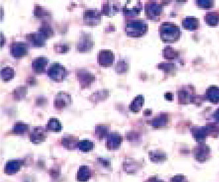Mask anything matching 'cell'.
<instances>
[{"instance_id": "cell-29", "label": "cell", "mask_w": 219, "mask_h": 182, "mask_svg": "<svg viewBox=\"0 0 219 182\" xmlns=\"http://www.w3.org/2000/svg\"><path fill=\"white\" fill-rule=\"evenodd\" d=\"M101 161H100V162H102V164H103V165H104V166H105L106 167H107L108 166H109L110 165V161L109 160H105V159H100Z\"/></svg>"}, {"instance_id": "cell-26", "label": "cell", "mask_w": 219, "mask_h": 182, "mask_svg": "<svg viewBox=\"0 0 219 182\" xmlns=\"http://www.w3.org/2000/svg\"><path fill=\"white\" fill-rule=\"evenodd\" d=\"M35 15L38 18H46L50 16V13L43 8L38 6L35 9Z\"/></svg>"}, {"instance_id": "cell-11", "label": "cell", "mask_w": 219, "mask_h": 182, "mask_svg": "<svg viewBox=\"0 0 219 182\" xmlns=\"http://www.w3.org/2000/svg\"><path fill=\"white\" fill-rule=\"evenodd\" d=\"M135 2L130 1L127 2L123 8V12L126 16H133L137 15L140 12L141 10V4L137 3H135Z\"/></svg>"}, {"instance_id": "cell-28", "label": "cell", "mask_w": 219, "mask_h": 182, "mask_svg": "<svg viewBox=\"0 0 219 182\" xmlns=\"http://www.w3.org/2000/svg\"><path fill=\"white\" fill-rule=\"evenodd\" d=\"M126 67L123 61H120L118 63V64L115 67V70L117 71V72H124L125 71L124 67Z\"/></svg>"}, {"instance_id": "cell-25", "label": "cell", "mask_w": 219, "mask_h": 182, "mask_svg": "<svg viewBox=\"0 0 219 182\" xmlns=\"http://www.w3.org/2000/svg\"><path fill=\"white\" fill-rule=\"evenodd\" d=\"M27 94V88L25 86H19L14 91L13 95L15 99L19 100L24 98Z\"/></svg>"}, {"instance_id": "cell-19", "label": "cell", "mask_w": 219, "mask_h": 182, "mask_svg": "<svg viewBox=\"0 0 219 182\" xmlns=\"http://www.w3.org/2000/svg\"><path fill=\"white\" fill-rule=\"evenodd\" d=\"M62 126L61 122L56 118H51L48 122L46 125V129L51 131L58 132L61 130Z\"/></svg>"}, {"instance_id": "cell-3", "label": "cell", "mask_w": 219, "mask_h": 182, "mask_svg": "<svg viewBox=\"0 0 219 182\" xmlns=\"http://www.w3.org/2000/svg\"><path fill=\"white\" fill-rule=\"evenodd\" d=\"M10 52L14 58L24 57L29 52V45L23 42H13L10 45Z\"/></svg>"}, {"instance_id": "cell-21", "label": "cell", "mask_w": 219, "mask_h": 182, "mask_svg": "<svg viewBox=\"0 0 219 182\" xmlns=\"http://www.w3.org/2000/svg\"><path fill=\"white\" fill-rule=\"evenodd\" d=\"M14 76L13 69L10 67H3L1 71V78L4 81L11 80Z\"/></svg>"}, {"instance_id": "cell-20", "label": "cell", "mask_w": 219, "mask_h": 182, "mask_svg": "<svg viewBox=\"0 0 219 182\" xmlns=\"http://www.w3.org/2000/svg\"><path fill=\"white\" fill-rule=\"evenodd\" d=\"M29 125L23 122H17L15 123L13 128V131L15 134L23 135L25 133H27L29 130Z\"/></svg>"}, {"instance_id": "cell-17", "label": "cell", "mask_w": 219, "mask_h": 182, "mask_svg": "<svg viewBox=\"0 0 219 182\" xmlns=\"http://www.w3.org/2000/svg\"><path fill=\"white\" fill-rule=\"evenodd\" d=\"M61 143L62 145L66 148L69 149H73L77 146L79 141L77 140V138H76L75 137L69 135L63 137L62 138Z\"/></svg>"}, {"instance_id": "cell-1", "label": "cell", "mask_w": 219, "mask_h": 182, "mask_svg": "<svg viewBox=\"0 0 219 182\" xmlns=\"http://www.w3.org/2000/svg\"><path fill=\"white\" fill-rule=\"evenodd\" d=\"M147 23L141 20H131L126 25L127 34L132 37H139L146 33Z\"/></svg>"}, {"instance_id": "cell-13", "label": "cell", "mask_w": 219, "mask_h": 182, "mask_svg": "<svg viewBox=\"0 0 219 182\" xmlns=\"http://www.w3.org/2000/svg\"><path fill=\"white\" fill-rule=\"evenodd\" d=\"M48 60L45 57H38L32 62V68L35 73H40L45 71Z\"/></svg>"}, {"instance_id": "cell-27", "label": "cell", "mask_w": 219, "mask_h": 182, "mask_svg": "<svg viewBox=\"0 0 219 182\" xmlns=\"http://www.w3.org/2000/svg\"><path fill=\"white\" fill-rule=\"evenodd\" d=\"M69 49V47L66 44H56L54 46V49L56 52L58 53H66Z\"/></svg>"}, {"instance_id": "cell-7", "label": "cell", "mask_w": 219, "mask_h": 182, "mask_svg": "<svg viewBox=\"0 0 219 182\" xmlns=\"http://www.w3.org/2000/svg\"><path fill=\"white\" fill-rule=\"evenodd\" d=\"M46 138V131L44 127H36L31 130L30 133V140L35 144H39Z\"/></svg>"}, {"instance_id": "cell-12", "label": "cell", "mask_w": 219, "mask_h": 182, "mask_svg": "<svg viewBox=\"0 0 219 182\" xmlns=\"http://www.w3.org/2000/svg\"><path fill=\"white\" fill-rule=\"evenodd\" d=\"M93 40L90 35L85 34L81 36L78 44H77V49L80 52H87L93 48Z\"/></svg>"}, {"instance_id": "cell-2", "label": "cell", "mask_w": 219, "mask_h": 182, "mask_svg": "<svg viewBox=\"0 0 219 182\" xmlns=\"http://www.w3.org/2000/svg\"><path fill=\"white\" fill-rule=\"evenodd\" d=\"M48 76L56 82H60L68 75L67 69L59 63H54L48 68Z\"/></svg>"}, {"instance_id": "cell-22", "label": "cell", "mask_w": 219, "mask_h": 182, "mask_svg": "<svg viewBox=\"0 0 219 182\" xmlns=\"http://www.w3.org/2000/svg\"><path fill=\"white\" fill-rule=\"evenodd\" d=\"M143 102V98L141 95L137 96L135 98L130 105V109L133 112H137L142 107Z\"/></svg>"}, {"instance_id": "cell-15", "label": "cell", "mask_w": 219, "mask_h": 182, "mask_svg": "<svg viewBox=\"0 0 219 182\" xmlns=\"http://www.w3.org/2000/svg\"><path fill=\"white\" fill-rule=\"evenodd\" d=\"M92 176V171L88 166H82L77 172V181L80 182H87Z\"/></svg>"}, {"instance_id": "cell-10", "label": "cell", "mask_w": 219, "mask_h": 182, "mask_svg": "<svg viewBox=\"0 0 219 182\" xmlns=\"http://www.w3.org/2000/svg\"><path fill=\"white\" fill-rule=\"evenodd\" d=\"M122 137L118 133H111L108 135L106 146L110 150H115L120 147L122 142Z\"/></svg>"}, {"instance_id": "cell-16", "label": "cell", "mask_w": 219, "mask_h": 182, "mask_svg": "<svg viewBox=\"0 0 219 182\" xmlns=\"http://www.w3.org/2000/svg\"><path fill=\"white\" fill-rule=\"evenodd\" d=\"M119 10L120 5H118V3L108 2L103 5L102 13L108 16H111L116 13L117 12L119 11Z\"/></svg>"}, {"instance_id": "cell-14", "label": "cell", "mask_w": 219, "mask_h": 182, "mask_svg": "<svg viewBox=\"0 0 219 182\" xmlns=\"http://www.w3.org/2000/svg\"><path fill=\"white\" fill-rule=\"evenodd\" d=\"M23 160H13L8 162L5 166V172L8 174L16 173L23 164Z\"/></svg>"}, {"instance_id": "cell-18", "label": "cell", "mask_w": 219, "mask_h": 182, "mask_svg": "<svg viewBox=\"0 0 219 182\" xmlns=\"http://www.w3.org/2000/svg\"><path fill=\"white\" fill-rule=\"evenodd\" d=\"M46 39H49L54 35V30L48 23H44L38 30Z\"/></svg>"}, {"instance_id": "cell-4", "label": "cell", "mask_w": 219, "mask_h": 182, "mask_svg": "<svg viewBox=\"0 0 219 182\" xmlns=\"http://www.w3.org/2000/svg\"><path fill=\"white\" fill-rule=\"evenodd\" d=\"M101 13L94 9H87L84 12L83 20L86 24L96 25L100 22Z\"/></svg>"}, {"instance_id": "cell-23", "label": "cell", "mask_w": 219, "mask_h": 182, "mask_svg": "<svg viewBox=\"0 0 219 182\" xmlns=\"http://www.w3.org/2000/svg\"><path fill=\"white\" fill-rule=\"evenodd\" d=\"M77 147L82 151L88 152L90 150H93L94 147V143L89 140H83L79 141L78 144H77Z\"/></svg>"}, {"instance_id": "cell-24", "label": "cell", "mask_w": 219, "mask_h": 182, "mask_svg": "<svg viewBox=\"0 0 219 182\" xmlns=\"http://www.w3.org/2000/svg\"><path fill=\"white\" fill-rule=\"evenodd\" d=\"M108 127L105 125H98V126L96 127L95 133L100 139H102V138L103 139L104 137H106L108 135Z\"/></svg>"}, {"instance_id": "cell-9", "label": "cell", "mask_w": 219, "mask_h": 182, "mask_svg": "<svg viewBox=\"0 0 219 182\" xmlns=\"http://www.w3.org/2000/svg\"><path fill=\"white\" fill-rule=\"evenodd\" d=\"M26 39L27 40L30 45L35 47L43 46L46 40V39L38 32L27 34L26 36Z\"/></svg>"}, {"instance_id": "cell-6", "label": "cell", "mask_w": 219, "mask_h": 182, "mask_svg": "<svg viewBox=\"0 0 219 182\" xmlns=\"http://www.w3.org/2000/svg\"><path fill=\"white\" fill-rule=\"evenodd\" d=\"M115 60L114 54L110 50H101L99 53L98 61L100 65L108 67L113 64Z\"/></svg>"}, {"instance_id": "cell-8", "label": "cell", "mask_w": 219, "mask_h": 182, "mask_svg": "<svg viewBox=\"0 0 219 182\" xmlns=\"http://www.w3.org/2000/svg\"><path fill=\"white\" fill-rule=\"evenodd\" d=\"M77 79H78L80 85L82 88L89 86L94 81V76L89 71L81 70L77 71Z\"/></svg>"}, {"instance_id": "cell-5", "label": "cell", "mask_w": 219, "mask_h": 182, "mask_svg": "<svg viewBox=\"0 0 219 182\" xmlns=\"http://www.w3.org/2000/svg\"><path fill=\"white\" fill-rule=\"evenodd\" d=\"M68 93L60 92L57 94L54 99V106L58 110L65 108L72 102V98Z\"/></svg>"}]
</instances>
